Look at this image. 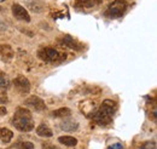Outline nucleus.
I'll use <instances>...</instances> for the list:
<instances>
[{
  "instance_id": "obj_1",
  "label": "nucleus",
  "mask_w": 157,
  "mask_h": 149,
  "mask_svg": "<svg viewBox=\"0 0 157 149\" xmlns=\"http://www.w3.org/2000/svg\"><path fill=\"white\" fill-rule=\"evenodd\" d=\"M12 124L17 130L22 132H29L34 129V121L32 113L25 108H17L12 118Z\"/></svg>"
},
{
  "instance_id": "obj_2",
  "label": "nucleus",
  "mask_w": 157,
  "mask_h": 149,
  "mask_svg": "<svg viewBox=\"0 0 157 149\" xmlns=\"http://www.w3.org/2000/svg\"><path fill=\"white\" fill-rule=\"evenodd\" d=\"M115 111H116L115 102L111 99H105L103 104L100 106V108L97 111V113L94 114V121L100 126H105L110 124L115 114Z\"/></svg>"
},
{
  "instance_id": "obj_3",
  "label": "nucleus",
  "mask_w": 157,
  "mask_h": 149,
  "mask_svg": "<svg viewBox=\"0 0 157 149\" xmlns=\"http://www.w3.org/2000/svg\"><path fill=\"white\" fill-rule=\"evenodd\" d=\"M38 56L41 61L47 62V63H55V62H60L63 59H65V55L60 54L57 50L52 49V47H44L40 49L38 51Z\"/></svg>"
},
{
  "instance_id": "obj_4",
  "label": "nucleus",
  "mask_w": 157,
  "mask_h": 149,
  "mask_svg": "<svg viewBox=\"0 0 157 149\" xmlns=\"http://www.w3.org/2000/svg\"><path fill=\"white\" fill-rule=\"evenodd\" d=\"M127 6H128L127 0H116L113 4L109 5L105 15L109 18H118V17H121L126 12Z\"/></svg>"
},
{
  "instance_id": "obj_5",
  "label": "nucleus",
  "mask_w": 157,
  "mask_h": 149,
  "mask_svg": "<svg viewBox=\"0 0 157 149\" xmlns=\"http://www.w3.org/2000/svg\"><path fill=\"white\" fill-rule=\"evenodd\" d=\"M25 106L38 113L44 112L47 108L46 104H45V102L40 97H38V96H30V97H28L25 99Z\"/></svg>"
},
{
  "instance_id": "obj_6",
  "label": "nucleus",
  "mask_w": 157,
  "mask_h": 149,
  "mask_svg": "<svg viewBox=\"0 0 157 149\" xmlns=\"http://www.w3.org/2000/svg\"><path fill=\"white\" fill-rule=\"evenodd\" d=\"M13 85L21 95H25L30 91V83L25 76H18L13 80Z\"/></svg>"
},
{
  "instance_id": "obj_7",
  "label": "nucleus",
  "mask_w": 157,
  "mask_h": 149,
  "mask_svg": "<svg viewBox=\"0 0 157 149\" xmlns=\"http://www.w3.org/2000/svg\"><path fill=\"white\" fill-rule=\"evenodd\" d=\"M12 14H13V16L16 18L20 19V21H24V22H29L30 21V16H29L28 11L23 6H21L20 4H13L12 5Z\"/></svg>"
},
{
  "instance_id": "obj_8",
  "label": "nucleus",
  "mask_w": 157,
  "mask_h": 149,
  "mask_svg": "<svg viewBox=\"0 0 157 149\" xmlns=\"http://www.w3.org/2000/svg\"><path fill=\"white\" fill-rule=\"evenodd\" d=\"M62 44L65 45L69 49L75 50V51H81L83 49V45L81 42H78V40H75L73 37H70V35H65V37L62 38Z\"/></svg>"
},
{
  "instance_id": "obj_9",
  "label": "nucleus",
  "mask_w": 157,
  "mask_h": 149,
  "mask_svg": "<svg viewBox=\"0 0 157 149\" xmlns=\"http://www.w3.org/2000/svg\"><path fill=\"white\" fill-rule=\"evenodd\" d=\"M13 55H15L13 50H12V47L10 45H6V44L0 45V57H1V59L4 62H10L11 58L13 57Z\"/></svg>"
},
{
  "instance_id": "obj_10",
  "label": "nucleus",
  "mask_w": 157,
  "mask_h": 149,
  "mask_svg": "<svg viewBox=\"0 0 157 149\" xmlns=\"http://www.w3.org/2000/svg\"><path fill=\"white\" fill-rule=\"evenodd\" d=\"M101 2V0H75V7L76 9H92Z\"/></svg>"
},
{
  "instance_id": "obj_11",
  "label": "nucleus",
  "mask_w": 157,
  "mask_h": 149,
  "mask_svg": "<svg viewBox=\"0 0 157 149\" xmlns=\"http://www.w3.org/2000/svg\"><path fill=\"white\" fill-rule=\"evenodd\" d=\"M36 133L39 135L40 137H52V135H53L52 130L45 124H41L36 127Z\"/></svg>"
},
{
  "instance_id": "obj_12",
  "label": "nucleus",
  "mask_w": 157,
  "mask_h": 149,
  "mask_svg": "<svg viewBox=\"0 0 157 149\" xmlns=\"http://www.w3.org/2000/svg\"><path fill=\"white\" fill-rule=\"evenodd\" d=\"M59 143L64 144V146H68V147H74L78 144V139L71 137V136H62L58 138Z\"/></svg>"
},
{
  "instance_id": "obj_13",
  "label": "nucleus",
  "mask_w": 157,
  "mask_h": 149,
  "mask_svg": "<svg viewBox=\"0 0 157 149\" xmlns=\"http://www.w3.org/2000/svg\"><path fill=\"white\" fill-rule=\"evenodd\" d=\"M78 127V124L75 121H69V120H64L60 124V129L64 131H76Z\"/></svg>"
},
{
  "instance_id": "obj_14",
  "label": "nucleus",
  "mask_w": 157,
  "mask_h": 149,
  "mask_svg": "<svg viewBox=\"0 0 157 149\" xmlns=\"http://www.w3.org/2000/svg\"><path fill=\"white\" fill-rule=\"evenodd\" d=\"M12 137H13V133H12L11 130H9V129H0V139L2 142L7 143V142H10L12 139Z\"/></svg>"
},
{
  "instance_id": "obj_15",
  "label": "nucleus",
  "mask_w": 157,
  "mask_h": 149,
  "mask_svg": "<svg viewBox=\"0 0 157 149\" xmlns=\"http://www.w3.org/2000/svg\"><path fill=\"white\" fill-rule=\"evenodd\" d=\"M71 114L70 112V109L69 108H60L58 111H56V112L53 113V116H56V118H65V116H69Z\"/></svg>"
},
{
  "instance_id": "obj_16",
  "label": "nucleus",
  "mask_w": 157,
  "mask_h": 149,
  "mask_svg": "<svg viewBox=\"0 0 157 149\" xmlns=\"http://www.w3.org/2000/svg\"><path fill=\"white\" fill-rule=\"evenodd\" d=\"M9 86H10V80L7 75L0 72V89H7Z\"/></svg>"
},
{
  "instance_id": "obj_17",
  "label": "nucleus",
  "mask_w": 157,
  "mask_h": 149,
  "mask_svg": "<svg viewBox=\"0 0 157 149\" xmlns=\"http://www.w3.org/2000/svg\"><path fill=\"white\" fill-rule=\"evenodd\" d=\"M21 148L22 149H34V146L33 143H29V142H24L21 144Z\"/></svg>"
},
{
  "instance_id": "obj_18",
  "label": "nucleus",
  "mask_w": 157,
  "mask_h": 149,
  "mask_svg": "<svg viewBox=\"0 0 157 149\" xmlns=\"http://www.w3.org/2000/svg\"><path fill=\"white\" fill-rule=\"evenodd\" d=\"M7 102V96L4 92H0V103H6Z\"/></svg>"
},
{
  "instance_id": "obj_19",
  "label": "nucleus",
  "mask_w": 157,
  "mask_h": 149,
  "mask_svg": "<svg viewBox=\"0 0 157 149\" xmlns=\"http://www.w3.org/2000/svg\"><path fill=\"white\" fill-rule=\"evenodd\" d=\"M42 149H58V148L55 147V146H52V144H50V143H44L42 144Z\"/></svg>"
},
{
  "instance_id": "obj_20",
  "label": "nucleus",
  "mask_w": 157,
  "mask_h": 149,
  "mask_svg": "<svg viewBox=\"0 0 157 149\" xmlns=\"http://www.w3.org/2000/svg\"><path fill=\"white\" fill-rule=\"evenodd\" d=\"M109 149H123V147H122V144H120V143H116V144H113L111 147Z\"/></svg>"
},
{
  "instance_id": "obj_21",
  "label": "nucleus",
  "mask_w": 157,
  "mask_h": 149,
  "mask_svg": "<svg viewBox=\"0 0 157 149\" xmlns=\"http://www.w3.org/2000/svg\"><path fill=\"white\" fill-rule=\"evenodd\" d=\"M7 113V109L5 108V107H0V116H2V115H5Z\"/></svg>"
},
{
  "instance_id": "obj_22",
  "label": "nucleus",
  "mask_w": 157,
  "mask_h": 149,
  "mask_svg": "<svg viewBox=\"0 0 157 149\" xmlns=\"http://www.w3.org/2000/svg\"><path fill=\"white\" fill-rule=\"evenodd\" d=\"M2 1H5V0H0V2H2Z\"/></svg>"
}]
</instances>
